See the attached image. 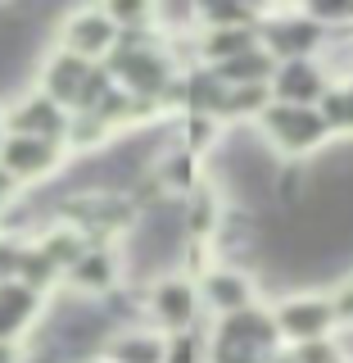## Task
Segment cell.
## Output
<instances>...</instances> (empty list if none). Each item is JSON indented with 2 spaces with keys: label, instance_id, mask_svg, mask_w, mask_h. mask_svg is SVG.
Listing matches in <instances>:
<instances>
[{
  "label": "cell",
  "instance_id": "6da1fadb",
  "mask_svg": "<svg viewBox=\"0 0 353 363\" xmlns=\"http://www.w3.org/2000/svg\"><path fill=\"white\" fill-rule=\"evenodd\" d=\"M331 323H335V304L322 300V295H294V300H286L281 313H277V332L299 340V345L322 340L331 332Z\"/></svg>",
  "mask_w": 353,
  "mask_h": 363
},
{
  "label": "cell",
  "instance_id": "7a4b0ae2",
  "mask_svg": "<svg viewBox=\"0 0 353 363\" xmlns=\"http://www.w3.org/2000/svg\"><path fill=\"white\" fill-rule=\"evenodd\" d=\"M267 132H272V141L281 145V150H313L317 141L326 136V118L317 109L308 105H277V109H267Z\"/></svg>",
  "mask_w": 353,
  "mask_h": 363
},
{
  "label": "cell",
  "instance_id": "3957f363",
  "mask_svg": "<svg viewBox=\"0 0 353 363\" xmlns=\"http://www.w3.org/2000/svg\"><path fill=\"white\" fill-rule=\"evenodd\" d=\"M41 309V291L28 281H0V345L18 340Z\"/></svg>",
  "mask_w": 353,
  "mask_h": 363
},
{
  "label": "cell",
  "instance_id": "277c9868",
  "mask_svg": "<svg viewBox=\"0 0 353 363\" xmlns=\"http://www.w3.org/2000/svg\"><path fill=\"white\" fill-rule=\"evenodd\" d=\"M113 37H118V28H113V18L100 14V9H82V14H73L64 23V50L77 55V60L109 50Z\"/></svg>",
  "mask_w": 353,
  "mask_h": 363
},
{
  "label": "cell",
  "instance_id": "5b68a950",
  "mask_svg": "<svg viewBox=\"0 0 353 363\" xmlns=\"http://www.w3.org/2000/svg\"><path fill=\"white\" fill-rule=\"evenodd\" d=\"M5 173L9 177H45L59 168V145L41 141V136H14L5 141Z\"/></svg>",
  "mask_w": 353,
  "mask_h": 363
},
{
  "label": "cell",
  "instance_id": "8992f818",
  "mask_svg": "<svg viewBox=\"0 0 353 363\" xmlns=\"http://www.w3.org/2000/svg\"><path fill=\"white\" fill-rule=\"evenodd\" d=\"M91 68L86 60H77V55H54L50 64H45V91H50V100L54 105H64V100H82V91L91 82Z\"/></svg>",
  "mask_w": 353,
  "mask_h": 363
},
{
  "label": "cell",
  "instance_id": "52a82bcc",
  "mask_svg": "<svg viewBox=\"0 0 353 363\" xmlns=\"http://www.w3.org/2000/svg\"><path fill=\"white\" fill-rule=\"evenodd\" d=\"M14 123H18V136H41V141H59V132H64V113L50 96L23 100Z\"/></svg>",
  "mask_w": 353,
  "mask_h": 363
},
{
  "label": "cell",
  "instance_id": "ba28073f",
  "mask_svg": "<svg viewBox=\"0 0 353 363\" xmlns=\"http://www.w3.org/2000/svg\"><path fill=\"white\" fill-rule=\"evenodd\" d=\"M154 313L163 318L168 327H186L190 313H195V291H190V281H177V277L158 281V291H154Z\"/></svg>",
  "mask_w": 353,
  "mask_h": 363
},
{
  "label": "cell",
  "instance_id": "9c48e42d",
  "mask_svg": "<svg viewBox=\"0 0 353 363\" xmlns=\"http://www.w3.org/2000/svg\"><path fill=\"white\" fill-rule=\"evenodd\" d=\"M204 291H209V300L218 304L226 313H241L249 309V277L245 272H209V281H204Z\"/></svg>",
  "mask_w": 353,
  "mask_h": 363
},
{
  "label": "cell",
  "instance_id": "30bf717a",
  "mask_svg": "<svg viewBox=\"0 0 353 363\" xmlns=\"http://www.w3.org/2000/svg\"><path fill=\"white\" fill-rule=\"evenodd\" d=\"M277 91L290 105H308L313 96H322V77H317V68H308V64H290V68H281Z\"/></svg>",
  "mask_w": 353,
  "mask_h": 363
},
{
  "label": "cell",
  "instance_id": "8fae6325",
  "mask_svg": "<svg viewBox=\"0 0 353 363\" xmlns=\"http://www.w3.org/2000/svg\"><path fill=\"white\" fill-rule=\"evenodd\" d=\"M272 73V60L263 50H249V55H236V60H226L222 64V82H231V86H263V77Z\"/></svg>",
  "mask_w": 353,
  "mask_h": 363
},
{
  "label": "cell",
  "instance_id": "7c38bea8",
  "mask_svg": "<svg viewBox=\"0 0 353 363\" xmlns=\"http://www.w3.org/2000/svg\"><path fill=\"white\" fill-rule=\"evenodd\" d=\"M122 68H127V86L132 91H145V96H154V91L163 86V77H168V68L158 64L154 55H127Z\"/></svg>",
  "mask_w": 353,
  "mask_h": 363
},
{
  "label": "cell",
  "instance_id": "4fadbf2b",
  "mask_svg": "<svg viewBox=\"0 0 353 363\" xmlns=\"http://www.w3.org/2000/svg\"><path fill=\"white\" fill-rule=\"evenodd\" d=\"M113 363H163V340L158 336H122L113 345Z\"/></svg>",
  "mask_w": 353,
  "mask_h": 363
},
{
  "label": "cell",
  "instance_id": "5bb4252c",
  "mask_svg": "<svg viewBox=\"0 0 353 363\" xmlns=\"http://www.w3.org/2000/svg\"><path fill=\"white\" fill-rule=\"evenodd\" d=\"M204 50L213 55V60H236V55H249L254 50V37H249V28H226V32H213L209 41H204Z\"/></svg>",
  "mask_w": 353,
  "mask_h": 363
},
{
  "label": "cell",
  "instance_id": "9a60e30c",
  "mask_svg": "<svg viewBox=\"0 0 353 363\" xmlns=\"http://www.w3.org/2000/svg\"><path fill=\"white\" fill-rule=\"evenodd\" d=\"M73 277L82 281V286H105V281L113 277V255H105V250H96V255H82L73 264Z\"/></svg>",
  "mask_w": 353,
  "mask_h": 363
},
{
  "label": "cell",
  "instance_id": "2e32d148",
  "mask_svg": "<svg viewBox=\"0 0 353 363\" xmlns=\"http://www.w3.org/2000/svg\"><path fill=\"white\" fill-rule=\"evenodd\" d=\"M41 255L50 259L54 268H64V264H77V259H82V241H77L73 232H59V236H50V241L41 245Z\"/></svg>",
  "mask_w": 353,
  "mask_h": 363
},
{
  "label": "cell",
  "instance_id": "e0dca14e",
  "mask_svg": "<svg viewBox=\"0 0 353 363\" xmlns=\"http://www.w3.org/2000/svg\"><path fill=\"white\" fill-rule=\"evenodd\" d=\"M313 41H317V28H313V23H290V28H277V50H286V55L308 50Z\"/></svg>",
  "mask_w": 353,
  "mask_h": 363
},
{
  "label": "cell",
  "instance_id": "ac0fdd59",
  "mask_svg": "<svg viewBox=\"0 0 353 363\" xmlns=\"http://www.w3.org/2000/svg\"><path fill=\"white\" fill-rule=\"evenodd\" d=\"M322 118H326V128H345V132H353V91H345V96H326Z\"/></svg>",
  "mask_w": 353,
  "mask_h": 363
},
{
  "label": "cell",
  "instance_id": "d6986e66",
  "mask_svg": "<svg viewBox=\"0 0 353 363\" xmlns=\"http://www.w3.org/2000/svg\"><path fill=\"white\" fill-rule=\"evenodd\" d=\"M267 105V86H236V96L226 100V109L231 113H254Z\"/></svg>",
  "mask_w": 353,
  "mask_h": 363
},
{
  "label": "cell",
  "instance_id": "ffe728a7",
  "mask_svg": "<svg viewBox=\"0 0 353 363\" xmlns=\"http://www.w3.org/2000/svg\"><path fill=\"white\" fill-rule=\"evenodd\" d=\"M299 363H340V354L322 340H313V345H299Z\"/></svg>",
  "mask_w": 353,
  "mask_h": 363
},
{
  "label": "cell",
  "instance_id": "44dd1931",
  "mask_svg": "<svg viewBox=\"0 0 353 363\" xmlns=\"http://www.w3.org/2000/svg\"><path fill=\"white\" fill-rule=\"evenodd\" d=\"M18 264H23V250L9 245V241H0V281H14L9 272H18Z\"/></svg>",
  "mask_w": 353,
  "mask_h": 363
},
{
  "label": "cell",
  "instance_id": "7402d4cb",
  "mask_svg": "<svg viewBox=\"0 0 353 363\" xmlns=\"http://www.w3.org/2000/svg\"><path fill=\"white\" fill-rule=\"evenodd\" d=\"M335 318H349V323H353V281L340 286V295H335Z\"/></svg>",
  "mask_w": 353,
  "mask_h": 363
},
{
  "label": "cell",
  "instance_id": "603a6c76",
  "mask_svg": "<svg viewBox=\"0 0 353 363\" xmlns=\"http://www.w3.org/2000/svg\"><path fill=\"white\" fill-rule=\"evenodd\" d=\"M168 359H173V363H195V350H190V340L181 336V345L173 340V354H168Z\"/></svg>",
  "mask_w": 353,
  "mask_h": 363
},
{
  "label": "cell",
  "instance_id": "cb8c5ba5",
  "mask_svg": "<svg viewBox=\"0 0 353 363\" xmlns=\"http://www.w3.org/2000/svg\"><path fill=\"white\" fill-rule=\"evenodd\" d=\"M5 196H9V173L0 168V200H5Z\"/></svg>",
  "mask_w": 353,
  "mask_h": 363
},
{
  "label": "cell",
  "instance_id": "d4e9b609",
  "mask_svg": "<svg viewBox=\"0 0 353 363\" xmlns=\"http://www.w3.org/2000/svg\"><path fill=\"white\" fill-rule=\"evenodd\" d=\"M0 363H18V359H14V350H9V345H0Z\"/></svg>",
  "mask_w": 353,
  "mask_h": 363
},
{
  "label": "cell",
  "instance_id": "484cf974",
  "mask_svg": "<svg viewBox=\"0 0 353 363\" xmlns=\"http://www.w3.org/2000/svg\"><path fill=\"white\" fill-rule=\"evenodd\" d=\"M0 150H5V141H0Z\"/></svg>",
  "mask_w": 353,
  "mask_h": 363
}]
</instances>
